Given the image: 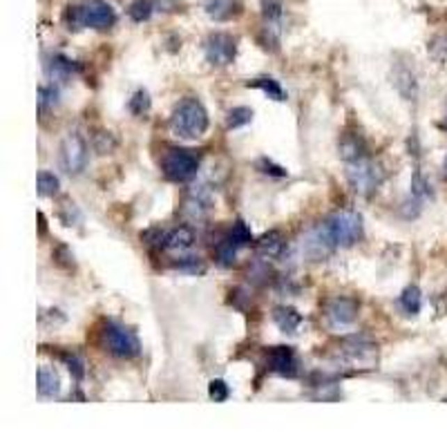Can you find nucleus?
I'll return each instance as SVG.
<instances>
[{
	"label": "nucleus",
	"mask_w": 447,
	"mask_h": 447,
	"mask_svg": "<svg viewBox=\"0 0 447 447\" xmlns=\"http://www.w3.org/2000/svg\"><path fill=\"white\" fill-rule=\"evenodd\" d=\"M170 130H173L175 136L186 139V141L204 136V132L208 130V112L204 108V103L193 97L184 99L173 110V116H170Z\"/></svg>",
	"instance_id": "obj_1"
},
{
	"label": "nucleus",
	"mask_w": 447,
	"mask_h": 447,
	"mask_svg": "<svg viewBox=\"0 0 447 447\" xmlns=\"http://www.w3.org/2000/svg\"><path fill=\"white\" fill-rule=\"evenodd\" d=\"M103 347L108 354L119 360H132L141 356V340L130 327H125L116 320H108L101 331Z\"/></svg>",
	"instance_id": "obj_2"
},
{
	"label": "nucleus",
	"mask_w": 447,
	"mask_h": 447,
	"mask_svg": "<svg viewBox=\"0 0 447 447\" xmlns=\"http://www.w3.org/2000/svg\"><path fill=\"white\" fill-rule=\"evenodd\" d=\"M345 168H347L345 175H347V182H349L351 190L358 195H363V197L374 195L380 188L382 179H385L382 168L374 162V159H369V155L356 159V162H347Z\"/></svg>",
	"instance_id": "obj_3"
},
{
	"label": "nucleus",
	"mask_w": 447,
	"mask_h": 447,
	"mask_svg": "<svg viewBox=\"0 0 447 447\" xmlns=\"http://www.w3.org/2000/svg\"><path fill=\"white\" fill-rule=\"evenodd\" d=\"M324 226L331 233L338 249H349L358 244L365 235V224L363 217L356 210H338L331 217L324 219Z\"/></svg>",
	"instance_id": "obj_4"
},
{
	"label": "nucleus",
	"mask_w": 447,
	"mask_h": 447,
	"mask_svg": "<svg viewBox=\"0 0 447 447\" xmlns=\"http://www.w3.org/2000/svg\"><path fill=\"white\" fill-rule=\"evenodd\" d=\"M162 170L170 182L186 184L190 179H195V175L199 173V157L193 150L170 148V150L162 157Z\"/></svg>",
	"instance_id": "obj_5"
},
{
	"label": "nucleus",
	"mask_w": 447,
	"mask_h": 447,
	"mask_svg": "<svg viewBox=\"0 0 447 447\" xmlns=\"http://www.w3.org/2000/svg\"><path fill=\"white\" fill-rule=\"evenodd\" d=\"M90 146L79 130H70L61 141V166L68 175L77 177L88 168Z\"/></svg>",
	"instance_id": "obj_6"
},
{
	"label": "nucleus",
	"mask_w": 447,
	"mask_h": 447,
	"mask_svg": "<svg viewBox=\"0 0 447 447\" xmlns=\"http://www.w3.org/2000/svg\"><path fill=\"white\" fill-rule=\"evenodd\" d=\"M300 249L308 262H324L336 253L338 244L334 242L331 233H329V228L324 226V221H320V224H315L313 228L306 230Z\"/></svg>",
	"instance_id": "obj_7"
},
{
	"label": "nucleus",
	"mask_w": 447,
	"mask_h": 447,
	"mask_svg": "<svg viewBox=\"0 0 447 447\" xmlns=\"http://www.w3.org/2000/svg\"><path fill=\"white\" fill-rule=\"evenodd\" d=\"M204 54L212 68H226L237 56V40L230 34L215 31L204 42Z\"/></svg>",
	"instance_id": "obj_8"
},
{
	"label": "nucleus",
	"mask_w": 447,
	"mask_h": 447,
	"mask_svg": "<svg viewBox=\"0 0 447 447\" xmlns=\"http://www.w3.org/2000/svg\"><path fill=\"white\" fill-rule=\"evenodd\" d=\"M358 311H360V304L354 297H347V295L331 297V300L327 302V320L336 329L354 324L358 320Z\"/></svg>",
	"instance_id": "obj_9"
},
{
	"label": "nucleus",
	"mask_w": 447,
	"mask_h": 447,
	"mask_svg": "<svg viewBox=\"0 0 447 447\" xmlns=\"http://www.w3.org/2000/svg\"><path fill=\"white\" fill-rule=\"evenodd\" d=\"M81 7H83L85 27H92V29H99V31L114 27L116 12L112 9V5L105 3V0H88V3H83Z\"/></svg>",
	"instance_id": "obj_10"
},
{
	"label": "nucleus",
	"mask_w": 447,
	"mask_h": 447,
	"mask_svg": "<svg viewBox=\"0 0 447 447\" xmlns=\"http://www.w3.org/2000/svg\"><path fill=\"white\" fill-rule=\"evenodd\" d=\"M269 369L284 378H293L297 374V358L291 347H273L269 351Z\"/></svg>",
	"instance_id": "obj_11"
},
{
	"label": "nucleus",
	"mask_w": 447,
	"mask_h": 447,
	"mask_svg": "<svg viewBox=\"0 0 447 447\" xmlns=\"http://www.w3.org/2000/svg\"><path fill=\"white\" fill-rule=\"evenodd\" d=\"M262 3V14H264V31H266V42H278V34L282 27V14H284V5L282 0H260Z\"/></svg>",
	"instance_id": "obj_12"
},
{
	"label": "nucleus",
	"mask_w": 447,
	"mask_h": 447,
	"mask_svg": "<svg viewBox=\"0 0 447 447\" xmlns=\"http://www.w3.org/2000/svg\"><path fill=\"white\" fill-rule=\"evenodd\" d=\"M212 208V193L208 186H195L193 190L188 193V199L184 204V210L188 217L193 219H201L206 217Z\"/></svg>",
	"instance_id": "obj_13"
},
{
	"label": "nucleus",
	"mask_w": 447,
	"mask_h": 447,
	"mask_svg": "<svg viewBox=\"0 0 447 447\" xmlns=\"http://www.w3.org/2000/svg\"><path fill=\"white\" fill-rule=\"evenodd\" d=\"M195 230L190 226H175L166 230L164 235V249L173 251V253H184L195 244Z\"/></svg>",
	"instance_id": "obj_14"
},
{
	"label": "nucleus",
	"mask_w": 447,
	"mask_h": 447,
	"mask_svg": "<svg viewBox=\"0 0 447 447\" xmlns=\"http://www.w3.org/2000/svg\"><path fill=\"white\" fill-rule=\"evenodd\" d=\"M45 70L49 74V79L61 81V83H68L74 77V74L81 72V65H79L77 61H72V58L63 56V54H54V56L47 61Z\"/></svg>",
	"instance_id": "obj_15"
},
{
	"label": "nucleus",
	"mask_w": 447,
	"mask_h": 447,
	"mask_svg": "<svg viewBox=\"0 0 447 447\" xmlns=\"http://www.w3.org/2000/svg\"><path fill=\"white\" fill-rule=\"evenodd\" d=\"M393 85H396L398 92L407 101H416V97H418V83H416V74H414L411 68L396 65V70H393Z\"/></svg>",
	"instance_id": "obj_16"
},
{
	"label": "nucleus",
	"mask_w": 447,
	"mask_h": 447,
	"mask_svg": "<svg viewBox=\"0 0 447 447\" xmlns=\"http://www.w3.org/2000/svg\"><path fill=\"white\" fill-rule=\"evenodd\" d=\"M273 322L280 327V331L284 334H295L302 324V313L293 306H275L273 308Z\"/></svg>",
	"instance_id": "obj_17"
},
{
	"label": "nucleus",
	"mask_w": 447,
	"mask_h": 447,
	"mask_svg": "<svg viewBox=\"0 0 447 447\" xmlns=\"http://www.w3.org/2000/svg\"><path fill=\"white\" fill-rule=\"evenodd\" d=\"M36 389L42 398H56L61 393V378L52 367H40L36 374Z\"/></svg>",
	"instance_id": "obj_18"
},
{
	"label": "nucleus",
	"mask_w": 447,
	"mask_h": 447,
	"mask_svg": "<svg viewBox=\"0 0 447 447\" xmlns=\"http://www.w3.org/2000/svg\"><path fill=\"white\" fill-rule=\"evenodd\" d=\"M284 253V237L278 230H269L264 233L258 242V255L264 260H275Z\"/></svg>",
	"instance_id": "obj_19"
},
{
	"label": "nucleus",
	"mask_w": 447,
	"mask_h": 447,
	"mask_svg": "<svg viewBox=\"0 0 447 447\" xmlns=\"http://www.w3.org/2000/svg\"><path fill=\"white\" fill-rule=\"evenodd\" d=\"M340 157L343 162H356L360 157H367V146L365 139L360 134H345L340 139Z\"/></svg>",
	"instance_id": "obj_20"
},
{
	"label": "nucleus",
	"mask_w": 447,
	"mask_h": 447,
	"mask_svg": "<svg viewBox=\"0 0 447 447\" xmlns=\"http://www.w3.org/2000/svg\"><path fill=\"white\" fill-rule=\"evenodd\" d=\"M204 7H206V14L212 20H219V23L230 20L233 16L240 14V5L235 3V0H206Z\"/></svg>",
	"instance_id": "obj_21"
},
{
	"label": "nucleus",
	"mask_w": 447,
	"mask_h": 447,
	"mask_svg": "<svg viewBox=\"0 0 447 447\" xmlns=\"http://www.w3.org/2000/svg\"><path fill=\"white\" fill-rule=\"evenodd\" d=\"M246 85H249V88H255V90H262L266 97L273 99V101H278V103L286 101V92H284V88L280 85V81H275L271 77H258V79L249 81Z\"/></svg>",
	"instance_id": "obj_22"
},
{
	"label": "nucleus",
	"mask_w": 447,
	"mask_h": 447,
	"mask_svg": "<svg viewBox=\"0 0 447 447\" xmlns=\"http://www.w3.org/2000/svg\"><path fill=\"white\" fill-rule=\"evenodd\" d=\"M398 304H400V308H402V311H405L407 315H418V313H421V304H423V295H421L418 286H416V284L407 286V289L400 293Z\"/></svg>",
	"instance_id": "obj_23"
},
{
	"label": "nucleus",
	"mask_w": 447,
	"mask_h": 447,
	"mask_svg": "<svg viewBox=\"0 0 447 447\" xmlns=\"http://www.w3.org/2000/svg\"><path fill=\"white\" fill-rule=\"evenodd\" d=\"M36 186H38V195L40 197H54V195H58V190H61L58 177L54 173H49V170H40L38 179H36Z\"/></svg>",
	"instance_id": "obj_24"
},
{
	"label": "nucleus",
	"mask_w": 447,
	"mask_h": 447,
	"mask_svg": "<svg viewBox=\"0 0 447 447\" xmlns=\"http://www.w3.org/2000/svg\"><path fill=\"white\" fill-rule=\"evenodd\" d=\"M253 121V110L246 105H237V108H230L226 114V127L228 130H237Z\"/></svg>",
	"instance_id": "obj_25"
},
{
	"label": "nucleus",
	"mask_w": 447,
	"mask_h": 447,
	"mask_svg": "<svg viewBox=\"0 0 447 447\" xmlns=\"http://www.w3.org/2000/svg\"><path fill=\"white\" fill-rule=\"evenodd\" d=\"M155 0H134V3L127 7V16H130L134 23H146L150 20V16L155 14Z\"/></svg>",
	"instance_id": "obj_26"
},
{
	"label": "nucleus",
	"mask_w": 447,
	"mask_h": 447,
	"mask_svg": "<svg viewBox=\"0 0 447 447\" xmlns=\"http://www.w3.org/2000/svg\"><path fill=\"white\" fill-rule=\"evenodd\" d=\"M127 108H130V112L134 116H146L148 112H150V108H152L150 94H148L146 90H136L132 94V99L127 101Z\"/></svg>",
	"instance_id": "obj_27"
},
{
	"label": "nucleus",
	"mask_w": 447,
	"mask_h": 447,
	"mask_svg": "<svg viewBox=\"0 0 447 447\" xmlns=\"http://www.w3.org/2000/svg\"><path fill=\"white\" fill-rule=\"evenodd\" d=\"M228 240L235 244L237 249H242V246H246V244H251L253 242V235H251V228L246 226V221L244 219H237L235 224H233V228H230V233H228Z\"/></svg>",
	"instance_id": "obj_28"
},
{
	"label": "nucleus",
	"mask_w": 447,
	"mask_h": 447,
	"mask_svg": "<svg viewBox=\"0 0 447 447\" xmlns=\"http://www.w3.org/2000/svg\"><path fill=\"white\" fill-rule=\"evenodd\" d=\"M237 260V246L228 237L217 244V262L221 266H233Z\"/></svg>",
	"instance_id": "obj_29"
},
{
	"label": "nucleus",
	"mask_w": 447,
	"mask_h": 447,
	"mask_svg": "<svg viewBox=\"0 0 447 447\" xmlns=\"http://www.w3.org/2000/svg\"><path fill=\"white\" fill-rule=\"evenodd\" d=\"M430 54L436 63H441V65H447V36H436L432 38V42L428 45Z\"/></svg>",
	"instance_id": "obj_30"
},
{
	"label": "nucleus",
	"mask_w": 447,
	"mask_h": 447,
	"mask_svg": "<svg viewBox=\"0 0 447 447\" xmlns=\"http://www.w3.org/2000/svg\"><path fill=\"white\" fill-rule=\"evenodd\" d=\"M173 269L182 271V273H190V275H197V273H204L206 266L201 262V258H182L173 262Z\"/></svg>",
	"instance_id": "obj_31"
},
{
	"label": "nucleus",
	"mask_w": 447,
	"mask_h": 447,
	"mask_svg": "<svg viewBox=\"0 0 447 447\" xmlns=\"http://www.w3.org/2000/svg\"><path fill=\"white\" fill-rule=\"evenodd\" d=\"M61 360L65 363V367L70 369V374L77 380L85 378V363H83L81 356H77V354H61Z\"/></svg>",
	"instance_id": "obj_32"
},
{
	"label": "nucleus",
	"mask_w": 447,
	"mask_h": 447,
	"mask_svg": "<svg viewBox=\"0 0 447 447\" xmlns=\"http://www.w3.org/2000/svg\"><path fill=\"white\" fill-rule=\"evenodd\" d=\"M65 25L70 31H79L85 27L83 23V7L81 5H70L68 12H65Z\"/></svg>",
	"instance_id": "obj_33"
},
{
	"label": "nucleus",
	"mask_w": 447,
	"mask_h": 447,
	"mask_svg": "<svg viewBox=\"0 0 447 447\" xmlns=\"http://www.w3.org/2000/svg\"><path fill=\"white\" fill-rule=\"evenodd\" d=\"M208 396L215 402H224V400H228L230 389L221 378H215V380H210V385H208Z\"/></svg>",
	"instance_id": "obj_34"
},
{
	"label": "nucleus",
	"mask_w": 447,
	"mask_h": 447,
	"mask_svg": "<svg viewBox=\"0 0 447 447\" xmlns=\"http://www.w3.org/2000/svg\"><path fill=\"white\" fill-rule=\"evenodd\" d=\"M430 188H432V186L428 184V179H425V177L418 173V170H416V173H414V179H411V195L421 201V199H425V197L432 195Z\"/></svg>",
	"instance_id": "obj_35"
},
{
	"label": "nucleus",
	"mask_w": 447,
	"mask_h": 447,
	"mask_svg": "<svg viewBox=\"0 0 447 447\" xmlns=\"http://www.w3.org/2000/svg\"><path fill=\"white\" fill-rule=\"evenodd\" d=\"M258 170H260L262 175L278 177V179H282V177L289 175V170H286L284 166H278L275 162H271V159H260V162H258Z\"/></svg>",
	"instance_id": "obj_36"
},
{
	"label": "nucleus",
	"mask_w": 447,
	"mask_h": 447,
	"mask_svg": "<svg viewBox=\"0 0 447 447\" xmlns=\"http://www.w3.org/2000/svg\"><path fill=\"white\" fill-rule=\"evenodd\" d=\"M56 103H58V92H56V88H40L38 108H40L42 114H45L49 108H54Z\"/></svg>",
	"instance_id": "obj_37"
},
{
	"label": "nucleus",
	"mask_w": 447,
	"mask_h": 447,
	"mask_svg": "<svg viewBox=\"0 0 447 447\" xmlns=\"http://www.w3.org/2000/svg\"><path fill=\"white\" fill-rule=\"evenodd\" d=\"M155 7L159 9V12H175L177 0H155Z\"/></svg>",
	"instance_id": "obj_38"
},
{
	"label": "nucleus",
	"mask_w": 447,
	"mask_h": 447,
	"mask_svg": "<svg viewBox=\"0 0 447 447\" xmlns=\"http://www.w3.org/2000/svg\"><path fill=\"white\" fill-rule=\"evenodd\" d=\"M445 168H447V162H445Z\"/></svg>",
	"instance_id": "obj_39"
}]
</instances>
